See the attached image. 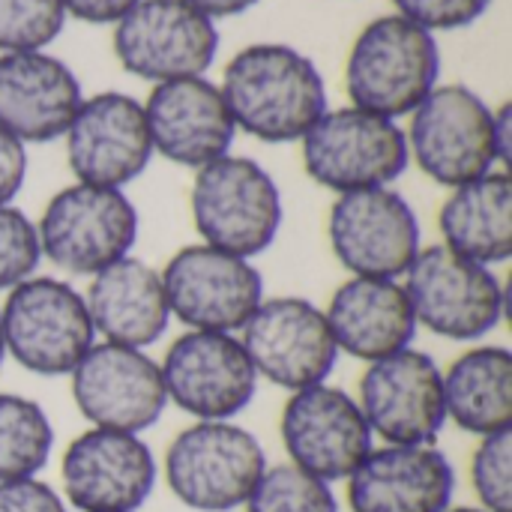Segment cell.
Instances as JSON below:
<instances>
[{"label":"cell","instance_id":"obj_24","mask_svg":"<svg viewBox=\"0 0 512 512\" xmlns=\"http://www.w3.org/2000/svg\"><path fill=\"white\" fill-rule=\"evenodd\" d=\"M84 303L93 330L114 345L144 351L147 345L159 342L171 324V309L159 270L132 255L90 276Z\"/></svg>","mask_w":512,"mask_h":512},{"label":"cell","instance_id":"obj_14","mask_svg":"<svg viewBox=\"0 0 512 512\" xmlns=\"http://www.w3.org/2000/svg\"><path fill=\"white\" fill-rule=\"evenodd\" d=\"M372 435L396 447H423L447 426L444 372L414 348L369 363L360 378L357 399Z\"/></svg>","mask_w":512,"mask_h":512},{"label":"cell","instance_id":"obj_28","mask_svg":"<svg viewBox=\"0 0 512 512\" xmlns=\"http://www.w3.org/2000/svg\"><path fill=\"white\" fill-rule=\"evenodd\" d=\"M243 507L246 512H339V501L330 483L288 462L273 468L267 465Z\"/></svg>","mask_w":512,"mask_h":512},{"label":"cell","instance_id":"obj_27","mask_svg":"<svg viewBox=\"0 0 512 512\" xmlns=\"http://www.w3.org/2000/svg\"><path fill=\"white\" fill-rule=\"evenodd\" d=\"M54 450V429L39 402L0 393V483L36 477Z\"/></svg>","mask_w":512,"mask_h":512},{"label":"cell","instance_id":"obj_15","mask_svg":"<svg viewBox=\"0 0 512 512\" xmlns=\"http://www.w3.org/2000/svg\"><path fill=\"white\" fill-rule=\"evenodd\" d=\"M159 369L168 402L195 420H231L258 390V372L234 333L189 330L171 342Z\"/></svg>","mask_w":512,"mask_h":512},{"label":"cell","instance_id":"obj_8","mask_svg":"<svg viewBox=\"0 0 512 512\" xmlns=\"http://www.w3.org/2000/svg\"><path fill=\"white\" fill-rule=\"evenodd\" d=\"M408 138L381 114L363 108L324 111L303 135L306 174L339 195L390 186L408 168Z\"/></svg>","mask_w":512,"mask_h":512},{"label":"cell","instance_id":"obj_12","mask_svg":"<svg viewBox=\"0 0 512 512\" xmlns=\"http://www.w3.org/2000/svg\"><path fill=\"white\" fill-rule=\"evenodd\" d=\"M219 51L213 18L186 0H141L114 27L120 66L147 81L204 75Z\"/></svg>","mask_w":512,"mask_h":512},{"label":"cell","instance_id":"obj_37","mask_svg":"<svg viewBox=\"0 0 512 512\" xmlns=\"http://www.w3.org/2000/svg\"><path fill=\"white\" fill-rule=\"evenodd\" d=\"M186 3H192L195 9H201L207 18H231V15H243L258 0H186Z\"/></svg>","mask_w":512,"mask_h":512},{"label":"cell","instance_id":"obj_9","mask_svg":"<svg viewBox=\"0 0 512 512\" xmlns=\"http://www.w3.org/2000/svg\"><path fill=\"white\" fill-rule=\"evenodd\" d=\"M408 156L441 186H465L498 165L495 114L465 84L435 87L414 111L408 129Z\"/></svg>","mask_w":512,"mask_h":512},{"label":"cell","instance_id":"obj_6","mask_svg":"<svg viewBox=\"0 0 512 512\" xmlns=\"http://www.w3.org/2000/svg\"><path fill=\"white\" fill-rule=\"evenodd\" d=\"M36 234L42 258L57 270L96 276L135 246L138 210L123 189L72 183L48 201Z\"/></svg>","mask_w":512,"mask_h":512},{"label":"cell","instance_id":"obj_17","mask_svg":"<svg viewBox=\"0 0 512 512\" xmlns=\"http://www.w3.org/2000/svg\"><path fill=\"white\" fill-rule=\"evenodd\" d=\"M282 444L291 465L324 483H336L348 480L375 450V435L354 396L330 384H315L291 393L285 402Z\"/></svg>","mask_w":512,"mask_h":512},{"label":"cell","instance_id":"obj_29","mask_svg":"<svg viewBox=\"0 0 512 512\" xmlns=\"http://www.w3.org/2000/svg\"><path fill=\"white\" fill-rule=\"evenodd\" d=\"M66 24L60 0H0V48L42 51Z\"/></svg>","mask_w":512,"mask_h":512},{"label":"cell","instance_id":"obj_32","mask_svg":"<svg viewBox=\"0 0 512 512\" xmlns=\"http://www.w3.org/2000/svg\"><path fill=\"white\" fill-rule=\"evenodd\" d=\"M399 15L423 30H459L486 15L492 0H393Z\"/></svg>","mask_w":512,"mask_h":512},{"label":"cell","instance_id":"obj_21","mask_svg":"<svg viewBox=\"0 0 512 512\" xmlns=\"http://www.w3.org/2000/svg\"><path fill=\"white\" fill-rule=\"evenodd\" d=\"M81 102V84L63 60L45 51H6L0 57V129L21 144L66 135Z\"/></svg>","mask_w":512,"mask_h":512},{"label":"cell","instance_id":"obj_11","mask_svg":"<svg viewBox=\"0 0 512 512\" xmlns=\"http://www.w3.org/2000/svg\"><path fill=\"white\" fill-rule=\"evenodd\" d=\"M333 255L351 276L399 279L423 249V231L414 207L390 186L345 192L333 201L327 219Z\"/></svg>","mask_w":512,"mask_h":512},{"label":"cell","instance_id":"obj_30","mask_svg":"<svg viewBox=\"0 0 512 512\" xmlns=\"http://www.w3.org/2000/svg\"><path fill=\"white\" fill-rule=\"evenodd\" d=\"M480 510L512 512V429L486 435L471 462Z\"/></svg>","mask_w":512,"mask_h":512},{"label":"cell","instance_id":"obj_23","mask_svg":"<svg viewBox=\"0 0 512 512\" xmlns=\"http://www.w3.org/2000/svg\"><path fill=\"white\" fill-rule=\"evenodd\" d=\"M324 315L339 354L366 363L411 348L417 336V318L399 279L351 276L336 288Z\"/></svg>","mask_w":512,"mask_h":512},{"label":"cell","instance_id":"obj_36","mask_svg":"<svg viewBox=\"0 0 512 512\" xmlns=\"http://www.w3.org/2000/svg\"><path fill=\"white\" fill-rule=\"evenodd\" d=\"M495 114V150H498V165H510L512 159V105L504 102Z\"/></svg>","mask_w":512,"mask_h":512},{"label":"cell","instance_id":"obj_33","mask_svg":"<svg viewBox=\"0 0 512 512\" xmlns=\"http://www.w3.org/2000/svg\"><path fill=\"white\" fill-rule=\"evenodd\" d=\"M0 512H66V504L48 483L24 477L0 483Z\"/></svg>","mask_w":512,"mask_h":512},{"label":"cell","instance_id":"obj_34","mask_svg":"<svg viewBox=\"0 0 512 512\" xmlns=\"http://www.w3.org/2000/svg\"><path fill=\"white\" fill-rule=\"evenodd\" d=\"M27 177V150L24 144L9 135L6 129H0V207L9 204Z\"/></svg>","mask_w":512,"mask_h":512},{"label":"cell","instance_id":"obj_16","mask_svg":"<svg viewBox=\"0 0 512 512\" xmlns=\"http://www.w3.org/2000/svg\"><path fill=\"white\" fill-rule=\"evenodd\" d=\"M69 378L75 408L96 429L141 435L159 423L168 405L162 369L141 348L99 342Z\"/></svg>","mask_w":512,"mask_h":512},{"label":"cell","instance_id":"obj_19","mask_svg":"<svg viewBox=\"0 0 512 512\" xmlns=\"http://www.w3.org/2000/svg\"><path fill=\"white\" fill-rule=\"evenodd\" d=\"M150 156L144 105L117 90L84 99L66 129V159L78 183L123 189L144 174Z\"/></svg>","mask_w":512,"mask_h":512},{"label":"cell","instance_id":"obj_38","mask_svg":"<svg viewBox=\"0 0 512 512\" xmlns=\"http://www.w3.org/2000/svg\"><path fill=\"white\" fill-rule=\"evenodd\" d=\"M444 512H486V510H480V507H447Z\"/></svg>","mask_w":512,"mask_h":512},{"label":"cell","instance_id":"obj_10","mask_svg":"<svg viewBox=\"0 0 512 512\" xmlns=\"http://www.w3.org/2000/svg\"><path fill=\"white\" fill-rule=\"evenodd\" d=\"M159 276L171 315L189 330L240 333L264 300L258 267L207 243L183 246Z\"/></svg>","mask_w":512,"mask_h":512},{"label":"cell","instance_id":"obj_2","mask_svg":"<svg viewBox=\"0 0 512 512\" xmlns=\"http://www.w3.org/2000/svg\"><path fill=\"white\" fill-rule=\"evenodd\" d=\"M441 75V51L435 33L396 15L369 21L351 45L345 87L354 108L387 120L411 114Z\"/></svg>","mask_w":512,"mask_h":512},{"label":"cell","instance_id":"obj_13","mask_svg":"<svg viewBox=\"0 0 512 512\" xmlns=\"http://www.w3.org/2000/svg\"><path fill=\"white\" fill-rule=\"evenodd\" d=\"M240 342L258 378L288 393L327 384L339 360L327 315L303 297L261 300L255 315L243 324Z\"/></svg>","mask_w":512,"mask_h":512},{"label":"cell","instance_id":"obj_20","mask_svg":"<svg viewBox=\"0 0 512 512\" xmlns=\"http://www.w3.org/2000/svg\"><path fill=\"white\" fill-rule=\"evenodd\" d=\"M144 117L153 150L186 168L225 156L237 135L222 90L204 75L159 81L144 102Z\"/></svg>","mask_w":512,"mask_h":512},{"label":"cell","instance_id":"obj_39","mask_svg":"<svg viewBox=\"0 0 512 512\" xmlns=\"http://www.w3.org/2000/svg\"><path fill=\"white\" fill-rule=\"evenodd\" d=\"M3 360H6V345H3V327H0V366H3Z\"/></svg>","mask_w":512,"mask_h":512},{"label":"cell","instance_id":"obj_7","mask_svg":"<svg viewBox=\"0 0 512 512\" xmlns=\"http://www.w3.org/2000/svg\"><path fill=\"white\" fill-rule=\"evenodd\" d=\"M405 294L411 300L417 327L453 342H474L489 336L507 309L504 285L492 267L468 261L438 246H423L405 273Z\"/></svg>","mask_w":512,"mask_h":512},{"label":"cell","instance_id":"obj_25","mask_svg":"<svg viewBox=\"0 0 512 512\" xmlns=\"http://www.w3.org/2000/svg\"><path fill=\"white\" fill-rule=\"evenodd\" d=\"M438 228L444 246L477 264H504L512 255V180L507 171H489L456 186L444 201Z\"/></svg>","mask_w":512,"mask_h":512},{"label":"cell","instance_id":"obj_4","mask_svg":"<svg viewBox=\"0 0 512 512\" xmlns=\"http://www.w3.org/2000/svg\"><path fill=\"white\" fill-rule=\"evenodd\" d=\"M264 471L267 453L261 441L231 420H198L165 453L171 495L198 512L243 507Z\"/></svg>","mask_w":512,"mask_h":512},{"label":"cell","instance_id":"obj_26","mask_svg":"<svg viewBox=\"0 0 512 512\" xmlns=\"http://www.w3.org/2000/svg\"><path fill=\"white\" fill-rule=\"evenodd\" d=\"M447 420L477 438L512 429V354L501 345L465 351L444 372Z\"/></svg>","mask_w":512,"mask_h":512},{"label":"cell","instance_id":"obj_1","mask_svg":"<svg viewBox=\"0 0 512 512\" xmlns=\"http://www.w3.org/2000/svg\"><path fill=\"white\" fill-rule=\"evenodd\" d=\"M219 90L234 126L267 144L303 138L327 111V87L318 66L282 42H258L237 51Z\"/></svg>","mask_w":512,"mask_h":512},{"label":"cell","instance_id":"obj_22","mask_svg":"<svg viewBox=\"0 0 512 512\" xmlns=\"http://www.w3.org/2000/svg\"><path fill=\"white\" fill-rule=\"evenodd\" d=\"M456 474L435 447L372 450L348 477L351 512H444L453 501Z\"/></svg>","mask_w":512,"mask_h":512},{"label":"cell","instance_id":"obj_18","mask_svg":"<svg viewBox=\"0 0 512 512\" xmlns=\"http://www.w3.org/2000/svg\"><path fill=\"white\" fill-rule=\"evenodd\" d=\"M156 456L141 435L81 432L60 459L66 501L81 512H135L156 489Z\"/></svg>","mask_w":512,"mask_h":512},{"label":"cell","instance_id":"obj_31","mask_svg":"<svg viewBox=\"0 0 512 512\" xmlns=\"http://www.w3.org/2000/svg\"><path fill=\"white\" fill-rule=\"evenodd\" d=\"M42 249L30 216L12 204L0 207V291L30 279L39 267Z\"/></svg>","mask_w":512,"mask_h":512},{"label":"cell","instance_id":"obj_5","mask_svg":"<svg viewBox=\"0 0 512 512\" xmlns=\"http://www.w3.org/2000/svg\"><path fill=\"white\" fill-rule=\"evenodd\" d=\"M0 327L6 354L21 369L45 378L69 375L96 345L84 294L51 276H30L9 288Z\"/></svg>","mask_w":512,"mask_h":512},{"label":"cell","instance_id":"obj_3","mask_svg":"<svg viewBox=\"0 0 512 512\" xmlns=\"http://www.w3.org/2000/svg\"><path fill=\"white\" fill-rule=\"evenodd\" d=\"M192 222L207 246L252 261L279 237V186L255 159L225 153L195 174Z\"/></svg>","mask_w":512,"mask_h":512},{"label":"cell","instance_id":"obj_35","mask_svg":"<svg viewBox=\"0 0 512 512\" xmlns=\"http://www.w3.org/2000/svg\"><path fill=\"white\" fill-rule=\"evenodd\" d=\"M66 15H75L87 24H117L141 0H60Z\"/></svg>","mask_w":512,"mask_h":512}]
</instances>
